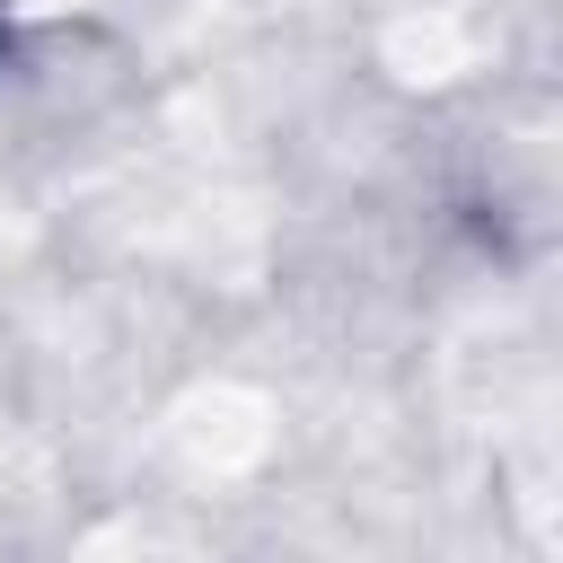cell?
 Segmentation results:
<instances>
[{
  "mask_svg": "<svg viewBox=\"0 0 563 563\" xmlns=\"http://www.w3.org/2000/svg\"><path fill=\"white\" fill-rule=\"evenodd\" d=\"M0 44H9V0H0Z\"/></svg>",
  "mask_w": 563,
  "mask_h": 563,
  "instance_id": "6da1fadb",
  "label": "cell"
}]
</instances>
